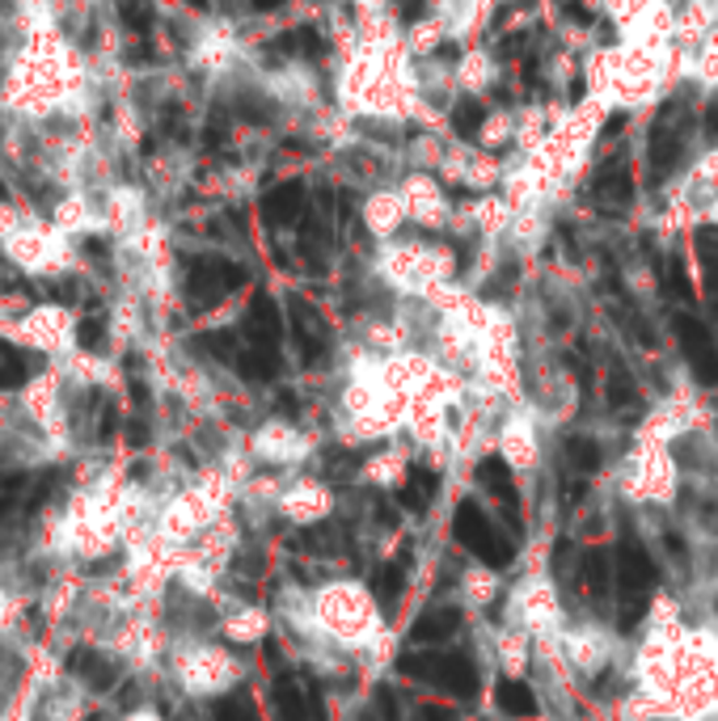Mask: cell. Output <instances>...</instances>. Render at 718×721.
I'll return each instance as SVG.
<instances>
[{"label": "cell", "mask_w": 718, "mask_h": 721, "mask_svg": "<svg viewBox=\"0 0 718 721\" xmlns=\"http://www.w3.org/2000/svg\"><path fill=\"white\" fill-rule=\"evenodd\" d=\"M106 94V72L64 22L13 26L9 56L0 68V123L22 131L47 127H94Z\"/></svg>", "instance_id": "6da1fadb"}, {"label": "cell", "mask_w": 718, "mask_h": 721, "mask_svg": "<svg viewBox=\"0 0 718 721\" xmlns=\"http://www.w3.org/2000/svg\"><path fill=\"white\" fill-rule=\"evenodd\" d=\"M681 51L677 47H643V43H625L591 56L588 63V97L605 110H634L647 106L668 89L672 72L681 68Z\"/></svg>", "instance_id": "7a4b0ae2"}, {"label": "cell", "mask_w": 718, "mask_h": 721, "mask_svg": "<svg viewBox=\"0 0 718 721\" xmlns=\"http://www.w3.org/2000/svg\"><path fill=\"white\" fill-rule=\"evenodd\" d=\"M0 257L26 279H68L81 271V245L56 228L47 212H31L0 199Z\"/></svg>", "instance_id": "3957f363"}, {"label": "cell", "mask_w": 718, "mask_h": 721, "mask_svg": "<svg viewBox=\"0 0 718 721\" xmlns=\"http://www.w3.org/2000/svg\"><path fill=\"white\" fill-rule=\"evenodd\" d=\"M0 334L13 346H26L34 355H43L47 363H60L72 350H81V321L60 300H38L17 321H9Z\"/></svg>", "instance_id": "277c9868"}, {"label": "cell", "mask_w": 718, "mask_h": 721, "mask_svg": "<svg viewBox=\"0 0 718 721\" xmlns=\"http://www.w3.org/2000/svg\"><path fill=\"white\" fill-rule=\"evenodd\" d=\"M241 60H246V47H241V31L232 22H203L187 43V68L207 81L232 76Z\"/></svg>", "instance_id": "5b68a950"}, {"label": "cell", "mask_w": 718, "mask_h": 721, "mask_svg": "<svg viewBox=\"0 0 718 721\" xmlns=\"http://www.w3.org/2000/svg\"><path fill=\"white\" fill-rule=\"evenodd\" d=\"M173 675L191 696H220L237 684V662L220 646H182L173 654Z\"/></svg>", "instance_id": "8992f818"}, {"label": "cell", "mask_w": 718, "mask_h": 721, "mask_svg": "<svg viewBox=\"0 0 718 721\" xmlns=\"http://www.w3.org/2000/svg\"><path fill=\"white\" fill-rule=\"evenodd\" d=\"M618 591H621V628L638 625L647 616V596L655 587V562L647 557V549L638 540H625L618 549Z\"/></svg>", "instance_id": "52a82bcc"}, {"label": "cell", "mask_w": 718, "mask_h": 721, "mask_svg": "<svg viewBox=\"0 0 718 721\" xmlns=\"http://www.w3.org/2000/svg\"><path fill=\"white\" fill-rule=\"evenodd\" d=\"M397 190L406 199L410 224H419V228H444L448 216H453V199L444 190V178L431 173V169H406L397 178Z\"/></svg>", "instance_id": "ba28073f"}, {"label": "cell", "mask_w": 718, "mask_h": 721, "mask_svg": "<svg viewBox=\"0 0 718 721\" xmlns=\"http://www.w3.org/2000/svg\"><path fill=\"white\" fill-rule=\"evenodd\" d=\"M397 666H402V675L427 680V684L453 692V696H474L478 692V666H474L469 654H410Z\"/></svg>", "instance_id": "9c48e42d"}, {"label": "cell", "mask_w": 718, "mask_h": 721, "mask_svg": "<svg viewBox=\"0 0 718 721\" xmlns=\"http://www.w3.org/2000/svg\"><path fill=\"white\" fill-rule=\"evenodd\" d=\"M453 532H457V540L469 549V553H478L487 565H507L516 553H512V544L503 540V536L494 532V524H490L487 515L478 510V502L465 498L457 506V519H453Z\"/></svg>", "instance_id": "30bf717a"}, {"label": "cell", "mask_w": 718, "mask_h": 721, "mask_svg": "<svg viewBox=\"0 0 718 721\" xmlns=\"http://www.w3.org/2000/svg\"><path fill=\"white\" fill-rule=\"evenodd\" d=\"M359 220L363 228L376 237V241H385L390 245L393 237L410 224V212H406V199H402V190L397 187H376L368 199H363V207H359Z\"/></svg>", "instance_id": "8fae6325"}, {"label": "cell", "mask_w": 718, "mask_h": 721, "mask_svg": "<svg viewBox=\"0 0 718 721\" xmlns=\"http://www.w3.org/2000/svg\"><path fill=\"white\" fill-rule=\"evenodd\" d=\"M453 85H457V94H469V97H487L494 85H499V63L490 51L482 47H469L457 63H453Z\"/></svg>", "instance_id": "7c38bea8"}, {"label": "cell", "mask_w": 718, "mask_h": 721, "mask_svg": "<svg viewBox=\"0 0 718 721\" xmlns=\"http://www.w3.org/2000/svg\"><path fill=\"white\" fill-rule=\"evenodd\" d=\"M474 144L487 148V153H499V157H503V148H516V106L487 110L482 123H478V140Z\"/></svg>", "instance_id": "4fadbf2b"}, {"label": "cell", "mask_w": 718, "mask_h": 721, "mask_svg": "<svg viewBox=\"0 0 718 721\" xmlns=\"http://www.w3.org/2000/svg\"><path fill=\"white\" fill-rule=\"evenodd\" d=\"M677 329H681V338L689 346V363L697 368V376L706 380V384H718V355H715V343L693 325V321H677Z\"/></svg>", "instance_id": "5bb4252c"}, {"label": "cell", "mask_w": 718, "mask_h": 721, "mask_svg": "<svg viewBox=\"0 0 718 721\" xmlns=\"http://www.w3.org/2000/svg\"><path fill=\"white\" fill-rule=\"evenodd\" d=\"M579 582H584V591H588L591 599L609 596V587H613V553L588 549L584 562H579Z\"/></svg>", "instance_id": "9a60e30c"}, {"label": "cell", "mask_w": 718, "mask_h": 721, "mask_svg": "<svg viewBox=\"0 0 718 721\" xmlns=\"http://www.w3.org/2000/svg\"><path fill=\"white\" fill-rule=\"evenodd\" d=\"M460 625L457 608H431V612H423L419 616V625L410 628V637L415 641H444V637H453Z\"/></svg>", "instance_id": "2e32d148"}, {"label": "cell", "mask_w": 718, "mask_h": 721, "mask_svg": "<svg viewBox=\"0 0 718 721\" xmlns=\"http://www.w3.org/2000/svg\"><path fill=\"white\" fill-rule=\"evenodd\" d=\"M254 447H259L262 460H288V456H296L300 440H296V435L288 431V426H284V422H271V426H262V431H259Z\"/></svg>", "instance_id": "e0dca14e"}, {"label": "cell", "mask_w": 718, "mask_h": 721, "mask_svg": "<svg viewBox=\"0 0 718 721\" xmlns=\"http://www.w3.org/2000/svg\"><path fill=\"white\" fill-rule=\"evenodd\" d=\"M363 599L356 596V591H338V596L326 599V616L334 628H347V633H356L359 625H363Z\"/></svg>", "instance_id": "ac0fdd59"}, {"label": "cell", "mask_w": 718, "mask_h": 721, "mask_svg": "<svg viewBox=\"0 0 718 721\" xmlns=\"http://www.w3.org/2000/svg\"><path fill=\"white\" fill-rule=\"evenodd\" d=\"M478 477L487 481V490L494 494V498L503 502L507 510H516V485H512V469L499 460V456H490V460H482L478 465Z\"/></svg>", "instance_id": "d6986e66"}, {"label": "cell", "mask_w": 718, "mask_h": 721, "mask_svg": "<svg viewBox=\"0 0 718 721\" xmlns=\"http://www.w3.org/2000/svg\"><path fill=\"white\" fill-rule=\"evenodd\" d=\"M431 494H435V477H431L427 469H410L406 485H402V506L415 510V515H423Z\"/></svg>", "instance_id": "ffe728a7"}, {"label": "cell", "mask_w": 718, "mask_h": 721, "mask_svg": "<svg viewBox=\"0 0 718 721\" xmlns=\"http://www.w3.org/2000/svg\"><path fill=\"white\" fill-rule=\"evenodd\" d=\"M81 709H85V700H81V692L72 688H47V721H81Z\"/></svg>", "instance_id": "44dd1931"}, {"label": "cell", "mask_w": 718, "mask_h": 721, "mask_svg": "<svg viewBox=\"0 0 718 721\" xmlns=\"http://www.w3.org/2000/svg\"><path fill=\"white\" fill-rule=\"evenodd\" d=\"M566 447V465L575 472H591V469H600V447H596V440H588V435H571V440L562 443Z\"/></svg>", "instance_id": "7402d4cb"}, {"label": "cell", "mask_w": 718, "mask_h": 721, "mask_svg": "<svg viewBox=\"0 0 718 721\" xmlns=\"http://www.w3.org/2000/svg\"><path fill=\"white\" fill-rule=\"evenodd\" d=\"M499 709L512 713V718H532L537 713V696L524 688V684H499Z\"/></svg>", "instance_id": "603a6c76"}, {"label": "cell", "mask_w": 718, "mask_h": 721, "mask_svg": "<svg viewBox=\"0 0 718 721\" xmlns=\"http://www.w3.org/2000/svg\"><path fill=\"white\" fill-rule=\"evenodd\" d=\"M402 582H406V565L402 562H385L376 569V603L381 608H393L397 596H402Z\"/></svg>", "instance_id": "cb8c5ba5"}, {"label": "cell", "mask_w": 718, "mask_h": 721, "mask_svg": "<svg viewBox=\"0 0 718 721\" xmlns=\"http://www.w3.org/2000/svg\"><path fill=\"white\" fill-rule=\"evenodd\" d=\"M225 633H229L232 641H259L262 637V616L259 612H237L225 621Z\"/></svg>", "instance_id": "d4e9b609"}, {"label": "cell", "mask_w": 718, "mask_h": 721, "mask_svg": "<svg viewBox=\"0 0 718 721\" xmlns=\"http://www.w3.org/2000/svg\"><path fill=\"white\" fill-rule=\"evenodd\" d=\"M284 506H288V515H292V519H304V515H318V510L326 506V498H322V494H309V490H300V494H292V498L284 502Z\"/></svg>", "instance_id": "484cf974"}, {"label": "cell", "mask_w": 718, "mask_h": 721, "mask_svg": "<svg viewBox=\"0 0 718 721\" xmlns=\"http://www.w3.org/2000/svg\"><path fill=\"white\" fill-rule=\"evenodd\" d=\"M13 621H17V596L0 582V633H9L13 628Z\"/></svg>", "instance_id": "4316f807"}, {"label": "cell", "mask_w": 718, "mask_h": 721, "mask_svg": "<svg viewBox=\"0 0 718 721\" xmlns=\"http://www.w3.org/2000/svg\"><path fill=\"white\" fill-rule=\"evenodd\" d=\"M9 38H13V22H9V13H0V68H4V56H9Z\"/></svg>", "instance_id": "83f0119b"}, {"label": "cell", "mask_w": 718, "mask_h": 721, "mask_svg": "<svg viewBox=\"0 0 718 721\" xmlns=\"http://www.w3.org/2000/svg\"><path fill=\"white\" fill-rule=\"evenodd\" d=\"M123 721H165V718L157 713V709H153V705H140V709H131Z\"/></svg>", "instance_id": "f1b7e54d"}, {"label": "cell", "mask_w": 718, "mask_h": 721, "mask_svg": "<svg viewBox=\"0 0 718 721\" xmlns=\"http://www.w3.org/2000/svg\"><path fill=\"white\" fill-rule=\"evenodd\" d=\"M423 718H427V721H453V718H448V709H435V705H427Z\"/></svg>", "instance_id": "f546056e"}, {"label": "cell", "mask_w": 718, "mask_h": 721, "mask_svg": "<svg viewBox=\"0 0 718 721\" xmlns=\"http://www.w3.org/2000/svg\"><path fill=\"white\" fill-rule=\"evenodd\" d=\"M710 220L718 224V199H715V203H710Z\"/></svg>", "instance_id": "4dcf8cb0"}, {"label": "cell", "mask_w": 718, "mask_h": 721, "mask_svg": "<svg viewBox=\"0 0 718 721\" xmlns=\"http://www.w3.org/2000/svg\"><path fill=\"white\" fill-rule=\"evenodd\" d=\"M0 13H9V0H0Z\"/></svg>", "instance_id": "1f68e13d"}]
</instances>
